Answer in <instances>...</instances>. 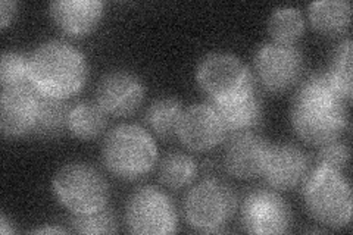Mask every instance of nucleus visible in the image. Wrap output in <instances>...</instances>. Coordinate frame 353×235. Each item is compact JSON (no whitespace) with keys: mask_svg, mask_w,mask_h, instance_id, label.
<instances>
[{"mask_svg":"<svg viewBox=\"0 0 353 235\" xmlns=\"http://www.w3.org/2000/svg\"><path fill=\"white\" fill-rule=\"evenodd\" d=\"M0 232H2L3 235L14 232V228L9 225V221L6 219L5 215H2V218H0Z\"/></svg>","mask_w":353,"mask_h":235,"instance_id":"nucleus-30","label":"nucleus"},{"mask_svg":"<svg viewBox=\"0 0 353 235\" xmlns=\"http://www.w3.org/2000/svg\"><path fill=\"white\" fill-rule=\"evenodd\" d=\"M0 81L2 88L31 85L28 58L15 52L3 53L0 61Z\"/></svg>","mask_w":353,"mask_h":235,"instance_id":"nucleus-25","label":"nucleus"},{"mask_svg":"<svg viewBox=\"0 0 353 235\" xmlns=\"http://www.w3.org/2000/svg\"><path fill=\"white\" fill-rule=\"evenodd\" d=\"M197 83L215 105L233 103L255 92L248 65L231 53H211L197 66Z\"/></svg>","mask_w":353,"mask_h":235,"instance_id":"nucleus-5","label":"nucleus"},{"mask_svg":"<svg viewBox=\"0 0 353 235\" xmlns=\"http://www.w3.org/2000/svg\"><path fill=\"white\" fill-rule=\"evenodd\" d=\"M97 105L106 114L127 116L137 110L145 99V85L140 78L127 71H112L106 74L96 90Z\"/></svg>","mask_w":353,"mask_h":235,"instance_id":"nucleus-12","label":"nucleus"},{"mask_svg":"<svg viewBox=\"0 0 353 235\" xmlns=\"http://www.w3.org/2000/svg\"><path fill=\"white\" fill-rule=\"evenodd\" d=\"M53 193L72 215L92 214L106 206L109 187L103 175L83 162L63 165L53 178Z\"/></svg>","mask_w":353,"mask_h":235,"instance_id":"nucleus-6","label":"nucleus"},{"mask_svg":"<svg viewBox=\"0 0 353 235\" xmlns=\"http://www.w3.org/2000/svg\"><path fill=\"white\" fill-rule=\"evenodd\" d=\"M197 174L196 162L189 154L172 152L165 156L159 166V180L171 190H181L189 187Z\"/></svg>","mask_w":353,"mask_h":235,"instance_id":"nucleus-21","label":"nucleus"},{"mask_svg":"<svg viewBox=\"0 0 353 235\" xmlns=\"http://www.w3.org/2000/svg\"><path fill=\"white\" fill-rule=\"evenodd\" d=\"M70 109L61 99H53L39 94V112L34 132L44 137L58 136L65 127H68Z\"/></svg>","mask_w":353,"mask_h":235,"instance_id":"nucleus-22","label":"nucleus"},{"mask_svg":"<svg viewBox=\"0 0 353 235\" xmlns=\"http://www.w3.org/2000/svg\"><path fill=\"white\" fill-rule=\"evenodd\" d=\"M303 201L323 225L343 228L352 219V188L340 171L318 165L303 180Z\"/></svg>","mask_w":353,"mask_h":235,"instance_id":"nucleus-4","label":"nucleus"},{"mask_svg":"<svg viewBox=\"0 0 353 235\" xmlns=\"http://www.w3.org/2000/svg\"><path fill=\"white\" fill-rule=\"evenodd\" d=\"M28 63L31 87L46 97L68 99L81 90L88 76L85 56L65 41L40 44Z\"/></svg>","mask_w":353,"mask_h":235,"instance_id":"nucleus-2","label":"nucleus"},{"mask_svg":"<svg viewBox=\"0 0 353 235\" xmlns=\"http://www.w3.org/2000/svg\"><path fill=\"white\" fill-rule=\"evenodd\" d=\"M236 206V194L227 184L205 180L187 193L183 209L192 228L199 232H216L227 225Z\"/></svg>","mask_w":353,"mask_h":235,"instance_id":"nucleus-7","label":"nucleus"},{"mask_svg":"<svg viewBox=\"0 0 353 235\" xmlns=\"http://www.w3.org/2000/svg\"><path fill=\"white\" fill-rule=\"evenodd\" d=\"M225 132L216 109L205 103H197L185 109L176 130L185 147L196 152H206L216 147L223 143Z\"/></svg>","mask_w":353,"mask_h":235,"instance_id":"nucleus-11","label":"nucleus"},{"mask_svg":"<svg viewBox=\"0 0 353 235\" xmlns=\"http://www.w3.org/2000/svg\"><path fill=\"white\" fill-rule=\"evenodd\" d=\"M125 222L132 234L167 235L176 229L171 198L157 187H141L127 201Z\"/></svg>","mask_w":353,"mask_h":235,"instance_id":"nucleus-8","label":"nucleus"},{"mask_svg":"<svg viewBox=\"0 0 353 235\" xmlns=\"http://www.w3.org/2000/svg\"><path fill=\"white\" fill-rule=\"evenodd\" d=\"M271 145L258 134L249 131L233 134L225 147L227 171L239 180H253L263 172Z\"/></svg>","mask_w":353,"mask_h":235,"instance_id":"nucleus-13","label":"nucleus"},{"mask_svg":"<svg viewBox=\"0 0 353 235\" xmlns=\"http://www.w3.org/2000/svg\"><path fill=\"white\" fill-rule=\"evenodd\" d=\"M39 93L31 85L2 88L0 128L8 137H21L34 131Z\"/></svg>","mask_w":353,"mask_h":235,"instance_id":"nucleus-14","label":"nucleus"},{"mask_svg":"<svg viewBox=\"0 0 353 235\" xmlns=\"http://www.w3.org/2000/svg\"><path fill=\"white\" fill-rule=\"evenodd\" d=\"M262 174L272 188L287 192L303 183L307 174V159L293 144H275L271 145Z\"/></svg>","mask_w":353,"mask_h":235,"instance_id":"nucleus-15","label":"nucleus"},{"mask_svg":"<svg viewBox=\"0 0 353 235\" xmlns=\"http://www.w3.org/2000/svg\"><path fill=\"white\" fill-rule=\"evenodd\" d=\"M305 31V18L296 8L275 9L268 19V32L274 41L292 44Z\"/></svg>","mask_w":353,"mask_h":235,"instance_id":"nucleus-23","label":"nucleus"},{"mask_svg":"<svg viewBox=\"0 0 353 235\" xmlns=\"http://www.w3.org/2000/svg\"><path fill=\"white\" fill-rule=\"evenodd\" d=\"M339 96L349 102L352 99V40L346 39L339 44L327 72Z\"/></svg>","mask_w":353,"mask_h":235,"instance_id":"nucleus-24","label":"nucleus"},{"mask_svg":"<svg viewBox=\"0 0 353 235\" xmlns=\"http://www.w3.org/2000/svg\"><path fill=\"white\" fill-rule=\"evenodd\" d=\"M341 99L327 74H314L301 84L293 97L292 125L306 144L321 145L336 141L347 127Z\"/></svg>","mask_w":353,"mask_h":235,"instance_id":"nucleus-1","label":"nucleus"},{"mask_svg":"<svg viewBox=\"0 0 353 235\" xmlns=\"http://www.w3.org/2000/svg\"><path fill=\"white\" fill-rule=\"evenodd\" d=\"M350 158V152L347 149V145L343 143H328L321 145V150L318 152L316 156V162L319 166H325L330 167V170H336L340 171L345 170L349 163Z\"/></svg>","mask_w":353,"mask_h":235,"instance_id":"nucleus-27","label":"nucleus"},{"mask_svg":"<svg viewBox=\"0 0 353 235\" xmlns=\"http://www.w3.org/2000/svg\"><path fill=\"white\" fill-rule=\"evenodd\" d=\"M106 112L97 103L83 102L70 109L68 130L77 139L92 140L105 131Z\"/></svg>","mask_w":353,"mask_h":235,"instance_id":"nucleus-19","label":"nucleus"},{"mask_svg":"<svg viewBox=\"0 0 353 235\" xmlns=\"http://www.w3.org/2000/svg\"><path fill=\"white\" fill-rule=\"evenodd\" d=\"M102 159L108 171L119 180L134 181L152 171L158 159V147L146 130L124 124L108 132Z\"/></svg>","mask_w":353,"mask_h":235,"instance_id":"nucleus-3","label":"nucleus"},{"mask_svg":"<svg viewBox=\"0 0 353 235\" xmlns=\"http://www.w3.org/2000/svg\"><path fill=\"white\" fill-rule=\"evenodd\" d=\"M215 109L225 131L233 134L249 131L258 124L262 116V103L255 92L233 103L215 105Z\"/></svg>","mask_w":353,"mask_h":235,"instance_id":"nucleus-18","label":"nucleus"},{"mask_svg":"<svg viewBox=\"0 0 353 235\" xmlns=\"http://www.w3.org/2000/svg\"><path fill=\"white\" fill-rule=\"evenodd\" d=\"M181 115L183 108L179 100L174 97H161L149 106L146 121L154 134L168 139L176 134Z\"/></svg>","mask_w":353,"mask_h":235,"instance_id":"nucleus-20","label":"nucleus"},{"mask_svg":"<svg viewBox=\"0 0 353 235\" xmlns=\"http://www.w3.org/2000/svg\"><path fill=\"white\" fill-rule=\"evenodd\" d=\"M255 71L261 84L272 93L287 92L299 80L303 71L302 53L292 44L267 43L258 49Z\"/></svg>","mask_w":353,"mask_h":235,"instance_id":"nucleus-9","label":"nucleus"},{"mask_svg":"<svg viewBox=\"0 0 353 235\" xmlns=\"http://www.w3.org/2000/svg\"><path fill=\"white\" fill-rule=\"evenodd\" d=\"M352 6L346 0H319L309 5V19L316 31L339 36L350 25Z\"/></svg>","mask_w":353,"mask_h":235,"instance_id":"nucleus-17","label":"nucleus"},{"mask_svg":"<svg viewBox=\"0 0 353 235\" xmlns=\"http://www.w3.org/2000/svg\"><path fill=\"white\" fill-rule=\"evenodd\" d=\"M17 3L15 2H8V0H3L0 3V17H2V28H6L10 22L14 21L17 15Z\"/></svg>","mask_w":353,"mask_h":235,"instance_id":"nucleus-28","label":"nucleus"},{"mask_svg":"<svg viewBox=\"0 0 353 235\" xmlns=\"http://www.w3.org/2000/svg\"><path fill=\"white\" fill-rule=\"evenodd\" d=\"M50 15L66 34L85 36L101 22L103 3L99 0H58L50 3Z\"/></svg>","mask_w":353,"mask_h":235,"instance_id":"nucleus-16","label":"nucleus"},{"mask_svg":"<svg viewBox=\"0 0 353 235\" xmlns=\"http://www.w3.org/2000/svg\"><path fill=\"white\" fill-rule=\"evenodd\" d=\"M31 232L32 234H65L66 231L62 228H58V227H44V228H39V229L31 231Z\"/></svg>","mask_w":353,"mask_h":235,"instance_id":"nucleus-29","label":"nucleus"},{"mask_svg":"<svg viewBox=\"0 0 353 235\" xmlns=\"http://www.w3.org/2000/svg\"><path fill=\"white\" fill-rule=\"evenodd\" d=\"M71 227L77 234H112L117 231V222L112 212L103 207L92 214L72 215Z\"/></svg>","mask_w":353,"mask_h":235,"instance_id":"nucleus-26","label":"nucleus"},{"mask_svg":"<svg viewBox=\"0 0 353 235\" xmlns=\"http://www.w3.org/2000/svg\"><path fill=\"white\" fill-rule=\"evenodd\" d=\"M290 222L289 206L271 190L250 192L241 205L243 228L250 234H283L289 231Z\"/></svg>","mask_w":353,"mask_h":235,"instance_id":"nucleus-10","label":"nucleus"}]
</instances>
